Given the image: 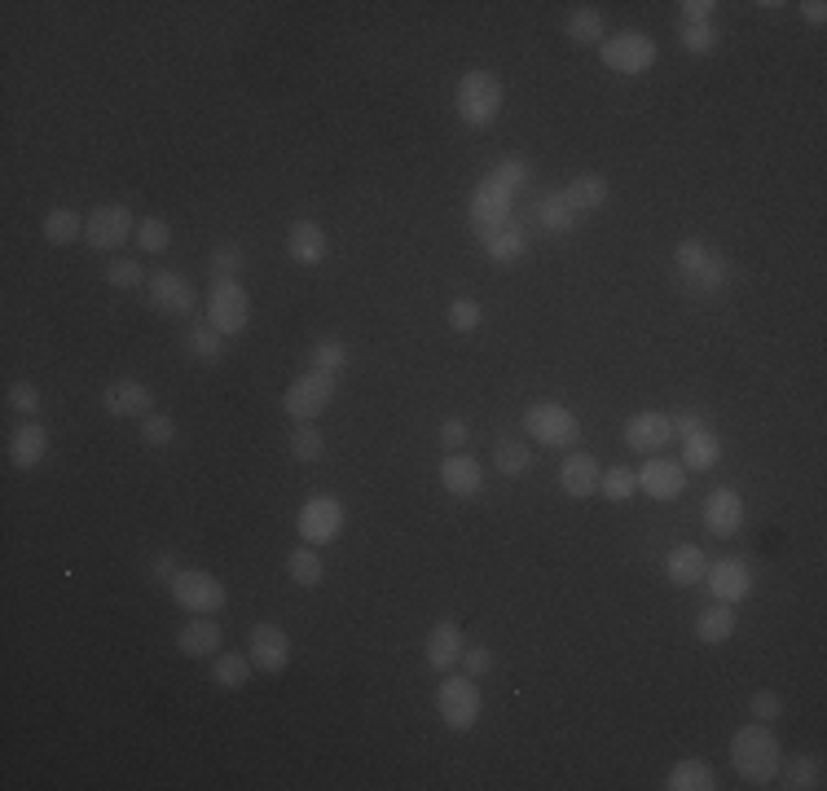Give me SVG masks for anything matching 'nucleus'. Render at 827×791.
<instances>
[{
    "mask_svg": "<svg viewBox=\"0 0 827 791\" xmlns=\"http://www.w3.org/2000/svg\"><path fill=\"white\" fill-rule=\"evenodd\" d=\"M203 322L216 326L225 339H238L247 335L252 326V295L243 290L238 277H220L207 286V299H203Z\"/></svg>",
    "mask_w": 827,
    "mask_h": 791,
    "instance_id": "6",
    "label": "nucleus"
},
{
    "mask_svg": "<svg viewBox=\"0 0 827 791\" xmlns=\"http://www.w3.org/2000/svg\"><path fill=\"white\" fill-rule=\"evenodd\" d=\"M286 256L299 264V268H317L331 256V238L317 220H291L286 229Z\"/></svg>",
    "mask_w": 827,
    "mask_h": 791,
    "instance_id": "25",
    "label": "nucleus"
},
{
    "mask_svg": "<svg viewBox=\"0 0 827 791\" xmlns=\"http://www.w3.org/2000/svg\"><path fill=\"white\" fill-rule=\"evenodd\" d=\"M344 524H348V511H344V502L335 497V493H308V502L299 506V515H295V527H299V541H308V545H331L339 532H344Z\"/></svg>",
    "mask_w": 827,
    "mask_h": 791,
    "instance_id": "12",
    "label": "nucleus"
},
{
    "mask_svg": "<svg viewBox=\"0 0 827 791\" xmlns=\"http://www.w3.org/2000/svg\"><path fill=\"white\" fill-rule=\"evenodd\" d=\"M177 651H181L185 660H211V655H220L225 646V633H220V624H216V615H189L181 629H177Z\"/></svg>",
    "mask_w": 827,
    "mask_h": 791,
    "instance_id": "24",
    "label": "nucleus"
},
{
    "mask_svg": "<svg viewBox=\"0 0 827 791\" xmlns=\"http://www.w3.org/2000/svg\"><path fill=\"white\" fill-rule=\"evenodd\" d=\"M563 202L577 211V216H585V211H599L603 202H608V194H612V185H608V176H599V172H581V176H572L563 189Z\"/></svg>",
    "mask_w": 827,
    "mask_h": 791,
    "instance_id": "27",
    "label": "nucleus"
},
{
    "mask_svg": "<svg viewBox=\"0 0 827 791\" xmlns=\"http://www.w3.org/2000/svg\"><path fill=\"white\" fill-rule=\"evenodd\" d=\"M705 585H709L713 603H731V607H739V603L752 599L757 576H752V563H748V558L727 554V558H718V563L705 567Z\"/></svg>",
    "mask_w": 827,
    "mask_h": 791,
    "instance_id": "15",
    "label": "nucleus"
},
{
    "mask_svg": "<svg viewBox=\"0 0 827 791\" xmlns=\"http://www.w3.org/2000/svg\"><path fill=\"white\" fill-rule=\"evenodd\" d=\"M493 466H498V475H506V479H524V475L533 471V448H529V439L498 436V444H493Z\"/></svg>",
    "mask_w": 827,
    "mask_h": 791,
    "instance_id": "34",
    "label": "nucleus"
},
{
    "mask_svg": "<svg viewBox=\"0 0 827 791\" xmlns=\"http://www.w3.org/2000/svg\"><path fill=\"white\" fill-rule=\"evenodd\" d=\"M466 439H471V427H466L462 418H445V423H441V448H445V453L466 448Z\"/></svg>",
    "mask_w": 827,
    "mask_h": 791,
    "instance_id": "53",
    "label": "nucleus"
},
{
    "mask_svg": "<svg viewBox=\"0 0 827 791\" xmlns=\"http://www.w3.org/2000/svg\"><path fill=\"white\" fill-rule=\"evenodd\" d=\"M529 216H533V220H538L547 234H572V229L581 225V216H577V211L563 202V194H559V189H554V194H542V198L529 207Z\"/></svg>",
    "mask_w": 827,
    "mask_h": 791,
    "instance_id": "35",
    "label": "nucleus"
},
{
    "mask_svg": "<svg viewBox=\"0 0 827 791\" xmlns=\"http://www.w3.org/2000/svg\"><path fill=\"white\" fill-rule=\"evenodd\" d=\"M132 247L141 256H164L173 247V225L164 216H141L137 220V234H132Z\"/></svg>",
    "mask_w": 827,
    "mask_h": 791,
    "instance_id": "41",
    "label": "nucleus"
},
{
    "mask_svg": "<svg viewBox=\"0 0 827 791\" xmlns=\"http://www.w3.org/2000/svg\"><path fill=\"white\" fill-rule=\"evenodd\" d=\"M225 348H229V339L216 330V326H207V322H194V326H185V352L194 356V360H203V365H216V360H225Z\"/></svg>",
    "mask_w": 827,
    "mask_h": 791,
    "instance_id": "38",
    "label": "nucleus"
},
{
    "mask_svg": "<svg viewBox=\"0 0 827 791\" xmlns=\"http://www.w3.org/2000/svg\"><path fill=\"white\" fill-rule=\"evenodd\" d=\"M779 761H784V743L775 739L770 721H748L731 734V765L744 783H752V788L775 783Z\"/></svg>",
    "mask_w": 827,
    "mask_h": 791,
    "instance_id": "1",
    "label": "nucleus"
},
{
    "mask_svg": "<svg viewBox=\"0 0 827 791\" xmlns=\"http://www.w3.org/2000/svg\"><path fill=\"white\" fill-rule=\"evenodd\" d=\"M660 788L664 791H713L718 788V774H713V765H709L705 757H682V761L669 765V774H664Z\"/></svg>",
    "mask_w": 827,
    "mask_h": 791,
    "instance_id": "29",
    "label": "nucleus"
},
{
    "mask_svg": "<svg viewBox=\"0 0 827 791\" xmlns=\"http://www.w3.org/2000/svg\"><path fill=\"white\" fill-rule=\"evenodd\" d=\"M489 176H493V180H502L506 189H515V194H520V189L533 180V164H524V159H498V164L489 168Z\"/></svg>",
    "mask_w": 827,
    "mask_h": 791,
    "instance_id": "50",
    "label": "nucleus"
},
{
    "mask_svg": "<svg viewBox=\"0 0 827 791\" xmlns=\"http://www.w3.org/2000/svg\"><path fill=\"white\" fill-rule=\"evenodd\" d=\"M678 40L691 58H709L718 45H722V27L718 22H682L678 27Z\"/></svg>",
    "mask_w": 827,
    "mask_h": 791,
    "instance_id": "43",
    "label": "nucleus"
},
{
    "mask_svg": "<svg viewBox=\"0 0 827 791\" xmlns=\"http://www.w3.org/2000/svg\"><path fill=\"white\" fill-rule=\"evenodd\" d=\"M462 651H466V633H462L459 620H436L423 637V660L432 673H454Z\"/></svg>",
    "mask_w": 827,
    "mask_h": 791,
    "instance_id": "20",
    "label": "nucleus"
},
{
    "mask_svg": "<svg viewBox=\"0 0 827 791\" xmlns=\"http://www.w3.org/2000/svg\"><path fill=\"white\" fill-rule=\"evenodd\" d=\"M520 432L533 439V444H547V448H577L581 418L568 405H559V401H533L520 414Z\"/></svg>",
    "mask_w": 827,
    "mask_h": 791,
    "instance_id": "9",
    "label": "nucleus"
},
{
    "mask_svg": "<svg viewBox=\"0 0 827 791\" xmlns=\"http://www.w3.org/2000/svg\"><path fill=\"white\" fill-rule=\"evenodd\" d=\"M9 409L13 414H22V418H36L40 414V405H45V396H40V387L36 383H9Z\"/></svg>",
    "mask_w": 827,
    "mask_h": 791,
    "instance_id": "49",
    "label": "nucleus"
},
{
    "mask_svg": "<svg viewBox=\"0 0 827 791\" xmlns=\"http://www.w3.org/2000/svg\"><path fill=\"white\" fill-rule=\"evenodd\" d=\"M705 567H709V558H705V550H700L696 541L669 545V550H664V563H660V572H664V581H669L673 590H696V585H705Z\"/></svg>",
    "mask_w": 827,
    "mask_h": 791,
    "instance_id": "22",
    "label": "nucleus"
},
{
    "mask_svg": "<svg viewBox=\"0 0 827 791\" xmlns=\"http://www.w3.org/2000/svg\"><path fill=\"white\" fill-rule=\"evenodd\" d=\"M49 427H40L36 418H22L13 432H9V439H4V457H9V466H18V471H36L45 457H49Z\"/></svg>",
    "mask_w": 827,
    "mask_h": 791,
    "instance_id": "21",
    "label": "nucleus"
},
{
    "mask_svg": "<svg viewBox=\"0 0 827 791\" xmlns=\"http://www.w3.org/2000/svg\"><path fill=\"white\" fill-rule=\"evenodd\" d=\"M775 779H784L779 788L788 791H819L824 788V761L819 757H788V761H779Z\"/></svg>",
    "mask_w": 827,
    "mask_h": 791,
    "instance_id": "37",
    "label": "nucleus"
},
{
    "mask_svg": "<svg viewBox=\"0 0 827 791\" xmlns=\"http://www.w3.org/2000/svg\"><path fill=\"white\" fill-rule=\"evenodd\" d=\"M146 299H150L155 313H164V317H173V322H185V317L198 313V286H194L185 273H177V268H159V273H150V281H146Z\"/></svg>",
    "mask_w": 827,
    "mask_h": 791,
    "instance_id": "13",
    "label": "nucleus"
},
{
    "mask_svg": "<svg viewBox=\"0 0 827 791\" xmlns=\"http://www.w3.org/2000/svg\"><path fill=\"white\" fill-rule=\"evenodd\" d=\"M335 392H339V374L304 369V374H295V378L286 383V392H282V414H286L291 423H317V418L331 409Z\"/></svg>",
    "mask_w": 827,
    "mask_h": 791,
    "instance_id": "5",
    "label": "nucleus"
},
{
    "mask_svg": "<svg viewBox=\"0 0 827 791\" xmlns=\"http://www.w3.org/2000/svg\"><path fill=\"white\" fill-rule=\"evenodd\" d=\"M177 572H181V567H177V558H173V554H155V558H150V576H155L159 585H168Z\"/></svg>",
    "mask_w": 827,
    "mask_h": 791,
    "instance_id": "55",
    "label": "nucleus"
},
{
    "mask_svg": "<svg viewBox=\"0 0 827 791\" xmlns=\"http://www.w3.org/2000/svg\"><path fill=\"white\" fill-rule=\"evenodd\" d=\"M744 520H748L744 497H739V488H731V484L709 488V497L700 502V524H705V532H709V536H718V541H731V536H739Z\"/></svg>",
    "mask_w": 827,
    "mask_h": 791,
    "instance_id": "16",
    "label": "nucleus"
},
{
    "mask_svg": "<svg viewBox=\"0 0 827 791\" xmlns=\"http://www.w3.org/2000/svg\"><path fill=\"white\" fill-rule=\"evenodd\" d=\"M291 457H295L299 466L322 462V457H326V436H322L313 423H295V427H291Z\"/></svg>",
    "mask_w": 827,
    "mask_h": 791,
    "instance_id": "45",
    "label": "nucleus"
},
{
    "mask_svg": "<svg viewBox=\"0 0 827 791\" xmlns=\"http://www.w3.org/2000/svg\"><path fill=\"white\" fill-rule=\"evenodd\" d=\"M599 493H603L608 502L626 506V502H634L639 479H634V471H630V466H608V471H603V479H599Z\"/></svg>",
    "mask_w": 827,
    "mask_h": 791,
    "instance_id": "46",
    "label": "nucleus"
},
{
    "mask_svg": "<svg viewBox=\"0 0 827 791\" xmlns=\"http://www.w3.org/2000/svg\"><path fill=\"white\" fill-rule=\"evenodd\" d=\"M436 475H441V488H445L450 497H462V502H466V497H480V488H484V466H480L471 453H462V448L441 457V471H436Z\"/></svg>",
    "mask_w": 827,
    "mask_h": 791,
    "instance_id": "26",
    "label": "nucleus"
},
{
    "mask_svg": "<svg viewBox=\"0 0 827 791\" xmlns=\"http://www.w3.org/2000/svg\"><path fill=\"white\" fill-rule=\"evenodd\" d=\"M168 594L173 603L181 607L185 615H216L229 607V585L203 567H181L173 581H168Z\"/></svg>",
    "mask_w": 827,
    "mask_h": 791,
    "instance_id": "10",
    "label": "nucleus"
},
{
    "mask_svg": "<svg viewBox=\"0 0 827 791\" xmlns=\"http://www.w3.org/2000/svg\"><path fill=\"white\" fill-rule=\"evenodd\" d=\"M621 436H626V448H634L643 457H656V453H664L673 444V423L660 409H639V414L626 418Z\"/></svg>",
    "mask_w": 827,
    "mask_h": 791,
    "instance_id": "19",
    "label": "nucleus"
},
{
    "mask_svg": "<svg viewBox=\"0 0 827 791\" xmlns=\"http://www.w3.org/2000/svg\"><path fill=\"white\" fill-rule=\"evenodd\" d=\"M308 369H326V374H344L348 369V344L335 335H322L308 344Z\"/></svg>",
    "mask_w": 827,
    "mask_h": 791,
    "instance_id": "42",
    "label": "nucleus"
},
{
    "mask_svg": "<svg viewBox=\"0 0 827 791\" xmlns=\"http://www.w3.org/2000/svg\"><path fill=\"white\" fill-rule=\"evenodd\" d=\"M286 576H291V585H299V590H317V585L326 581L322 550H317V545H308V541H299V545L286 554Z\"/></svg>",
    "mask_w": 827,
    "mask_h": 791,
    "instance_id": "33",
    "label": "nucleus"
},
{
    "mask_svg": "<svg viewBox=\"0 0 827 791\" xmlns=\"http://www.w3.org/2000/svg\"><path fill=\"white\" fill-rule=\"evenodd\" d=\"M634 479H639V493H647L651 502H678L682 488H687V466L664 457V453H656L634 471Z\"/></svg>",
    "mask_w": 827,
    "mask_h": 791,
    "instance_id": "17",
    "label": "nucleus"
},
{
    "mask_svg": "<svg viewBox=\"0 0 827 791\" xmlns=\"http://www.w3.org/2000/svg\"><path fill=\"white\" fill-rule=\"evenodd\" d=\"M502 106H506V85L493 71L471 67V71H462L459 80H454V115H459L466 128L489 132L498 123Z\"/></svg>",
    "mask_w": 827,
    "mask_h": 791,
    "instance_id": "2",
    "label": "nucleus"
},
{
    "mask_svg": "<svg viewBox=\"0 0 827 791\" xmlns=\"http://www.w3.org/2000/svg\"><path fill=\"white\" fill-rule=\"evenodd\" d=\"M243 264H247V256H243L238 243H220V247L207 256V273H211V281H220V277H238Z\"/></svg>",
    "mask_w": 827,
    "mask_h": 791,
    "instance_id": "47",
    "label": "nucleus"
},
{
    "mask_svg": "<svg viewBox=\"0 0 827 791\" xmlns=\"http://www.w3.org/2000/svg\"><path fill=\"white\" fill-rule=\"evenodd\" d=\"M436 712H441V725L450 734H471L480 725V712H484V695H480V678H466V673H445L441 686H436Z\"/></svg>",
    "mask_w": 827,
    "mask_h": 791,
    "instance_id": "7",
    "label": "nucleus"
},
{
    "mask_svg": "<svg viewBox=\"0 0 827 791\" xmlns=\"http://www.w3.org/2000/svg\"><path fill=\"white\" fill-rule=\"evenodd\" d=\"M484 247V260L498 264V268H511V264H524L529 260V229L515 220V225H506V229H498L489 243H480Z\"/></svg>",
    "mask_w": 827,
    "mask_h": 791,
    "instance_id": "28",
    "label": "nucleus"
},
{
    "mask_svg": "<svg viewBox=\"0 0 827 791\" xmlns=\"http://www.w3.org/2000/svg\"><path fill=\"white\" fill-rule=\"evenodd\" d=\"M97 405H101L110 418H137V423H141L146 414H155V392H150L141 378H115V383L101 387Z\"/></svg>",
    "mask_w": 827,
    "mask_h": 791,
    "instance_id": "18",
    "label": "nucleus"
},
{
    "mask_svg": "<svg viewBox=\"0 0 827 791\" xmlns=\"http://www.w3.org/2000/svg\"><path fill=\"white\" fill-rule=\"evenodd\" d=\"M748 712H752V721H779V716H784V695L761 686V691H752Z\"/></svg>",
    "mask_w": 827,
    "mask_h": 791,
    "instance_id": "51",
    "label": "nucleus"
},
{
    "mask_svg": "<svg viewBox=\"0 0 827 791\" xmlns=\"http://www.w3.org/2000/svg\"><path fill=\"white\" fill-rule=\"evenodd\" d=\"M459 664H462V673H466V678H484V673L493 669V651H489V646H466Z\"/></svg>",
    "mask_w": 827,
    "mask_h": 791,
    "instance_id": "52",
    "label": "nucleus"
},
{
    "mask_svg": "<svg viewBox=\"0 0 827 791\" xmlns=\"http://www.w3.org/2000/svg\"><path fill=\"white\" fill-rule=\"evenodd\" d=\"M678 9H682V22H713L722 4L718 0H682Z\"/></svg>",
    "mask_w": 827,
    "mask_h": 791,
    "instance_id": "54",
    "label": "nucleus"
},
{
    "mask_svg": "<svg viewBox=\"0 0 827 791\" xmlns=\"http://www.w3.org/2000/svg\"><path fill=\"white\" fill-rule=\"evenodd\" d=\"M211 682H216L220 691H243V686L252 682V660L238 655V651H220V655H211Z\"/></svg>",
    "mask_w": 827,
    "mask_h": 791,
    "instance_id": "39",
    "label": "nucleus"
},
{
    "mask_svg": "<svg viewBox=\"0 0 827 791\" xmlns=\"http://www.w3.org/2000/svg\"><path fill=\"white\" fill-rule=\"evenodd\" d=\"M137 436H141V444H150V448H168V444L177 439V423H173L168 414L155 409V414L141 418V432H137Z\"/></svg>",
    "mask_w": 827,
    "mask_h": 791,
    "instance_id": "48",
    "label": "nucleus"
},
{
    "mask_svg": "<svg viewBox=\"0 0 827 791\" xmlns=\"http://www.w3.org/2000/svg\"><path fill=\"white\" fill-rule=\"evenodd\" d=\"M736 629H739V612L731 603H713V607H705V612L696 615V642H705V646L731 642Z\"/></svg>",
    "mask_w": 827,
    "mask_h": 791,
    "instance_id": "31",
    "label": "nucleus"
},
{
    "mask_svg": "<svg viewBox=\"0 0 827 791\" xmlns=\"http://www.w3.org/2000/svg\"><path fill=\"white\" fill-rule=\"evenodd\" d=\"M801 18H806L810 27H824V22H827V0H801Z\"/></svg>",
    "mask_w": 827,
    "mask_h": 791,
    "instance_id": "56",
    "label": "nucleus"
},
{
    "mask_svg": "<svg viewBox=\"0 0 827 791\" xmlns=\"http://www.w3.org/2000/svg\"><path fill=\"white\" fill-rule=\"evenodd\" d=\"M101 277H106L110 290H146V281H150V273L141 268L137 256H110Z\"/></svg>",
    "mask_w": 827,
    "mask_h": 791,
    "instance_id": "40",
    "label": "nucleus"
},
{
    "mask_svg": "<svg viewBox=\"0 0 827 791\" xmlns=\"http://www.w3.org/2000/svg\"><path fill=\"white\" fill-rule=\"evenodd\" d=\"M291 633L282 629V624H274V620H256L252 629H247V660H252V669L256 673H265V678H282L286 669H291Z\"/></svg>",
    "mask_w": 827,
    "mask_h": 791,
    "instance_id": "14",
    "label": "nucleus"
},
{
    "mask_svg": "<svg viewBox=\"0 0 827 791\" xmlns=\"http://www.w3.org/2000/svg\"><path fill=\"white\" fill-rule=\"evenodd\" d=\"M599 479H603V466L594 462V453H585V448H568V457L559 462V488H563L568 497L585 502V497L599 493Z\"/></svg>",
    "mask_w": 827,
    "mask_h": 791,
    "instance_id": "23",
    "label": "nucleus"
},
{
    "mask_svg": "<svg viewBox=\"0 0 827 791\" xmlns=\"http://www.w3.org/2000/svg\"><path fill=\"white\" fill-rule=\"evenodd\" d=\"M40 229H45V243L49 247H71V243L85 238V216L76 207H49Z\"/></svg>",
    "mask_w": 827,
    "mask_h": 791,
    "instance_id": "36",
    "label": "nucleus"
},
{
    "mask_svg": "<svg viewBox=\"0 0 827 791\" xmlns=\"http://www.w3.org/2000/svg\"><path fill=\"white\" fill-rule=\"evenodd\" d=\"M599 62H603L612 76L634 80V76H647V71L660 62V45H656L647 31H639V27H626V31H612V36L599 45Z\"/></svg>",
    "mask_w": 827,
    "mask_h": 791,
    "instance_id": "8",
    "label": "nucleus"
},
{
    "mask_svg": "<svg viewBox=\"0 0 827 791\" xmlns=\"http://www.w3.org/2000/svg\"><path fill=\"white\" fill-rule=\"evenodd\" d=\"M673 268L691 295H718L731 281V260L722 251H713L705 238H682L673 247Z\"/></svg>",
    "mask_w": 827,
    "mask_h": 791,
    "instance_id": "3",
    "label": "nucleus"
},
{
    "mask_svg": "<svg viewBox=\"0 0 827 791\" xmlns=\"http://www.w3.org/2000/svg\"><path fill=\"white\" fill-rule=\"evenodd\" d=\"M722 436L713 432V427H700V432H691V436H682V466L687 471H696V475H705V471H713L718 462H722Z\"/></svg>",
    "mask_w": 827,
    "mask_h": 791,
    "instance_id": "30",
    "label": "nucleus"
},
{
    "mask_svg": "<svg viewBox=\"0 0 827 791\" xmlns=\"http://www.w3.org/2000/svg\"><path fill=\"white\" fill-rule=\"evenodd\" d=\"M132 234H137V216L124 202H97L85 216V243L92 251H101V256L124 251L132 243Z\"/></svg>",
    "mask_w": 827,
    "mask_h": 791,
    "instance_id": "11",
    "label": "nucleus"
},
{
    "mask_svg": "<svg viewBox=\"0 0 827 791\" xmlns=\"http://www.w3.org/2000/svg\"><path fill=\"white\" fill-rule=\"evenodd\" d=\"M515 198H520L515 189H506L502 180H493L489 172L475 180L471 202H466V220H471L475 243H489L498 229L515 225Z\"/></svg>",
    "mask_w": 827,
    "mask_h": 791,
    "instance_id": "4",
    "label": "nucleus"
},
{
    "mask_svg": "<svg viewBox=\"0 0 827 791\" xmlns=\"http://www.w3.org/2000/svg\"><path fill=\"white\" fill-rule=\"evenodd\" d=\"M563 36L572 45H594L599 49L608 40V22H603V13L594 4H572L568 18H563Z\"/></svg>",
    "mask_w": 827,
    "mask_h": 791,
    "instance_id": "32",
    "label": "nucleus"
},
{
    "mask_svg": "<svg viewBox=\"0 0 827 791\" xmlns=\"http://www.w3.org/2000/svg\"><path fill=\"white\" fill-rule=\"evenodd\" d=\"M445 322L454 335H475L484 326V304L475 295H454L450 308H445Z\"/></svg>",
    "mask_w": 827,
    "mask_h": 791,
    "instance_id": "44",
    "label": "nucleus"
}]
</instances>
